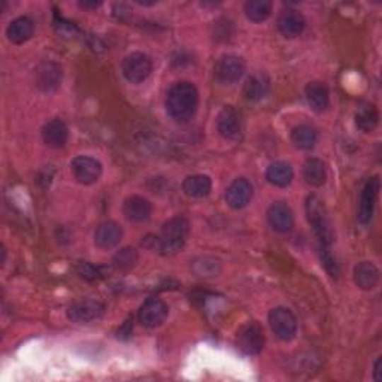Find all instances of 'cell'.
<instances>
[{
	"mask_svg": "<svg viewBox=\"0 0 382 382\" xmlns=\"http://www.w3.org/2000/svg\"><path fill=\"white\" fill-rule=\"evenodd\" d=\"M112 263L114 267L121 272L132 270L136 266V263H138V253L133 248H122L114 255Z\"/></svg>",
	"mask_w": 382,
	"mask_h": 382,
	"instance_id": "cell-31",
	"label": "cell"
},
{
	"mask_svg": "<svg viewBox=\"0 0 382 382\" xmlns=\"http://www.w3.org/2000/svg\"><path fill=\"white\" fill-rule=\"evenodd\" d=\"M62 83V67L57 63L45 62L36 69V86L42 91H54Z\"/></svg>",
	"mask_w": 382,
	"mask_h": 382,
	"instance_id": "cell-14",
	"label": "cell"
},
{
	"mask_svg": "<svg viewBox=\"0 0 382 382\" xmlns=\"http://www.w3.org/2000/svg\"><path fill=\"white\" fill-rule=\"evenodd\" d=\"M379 187H381L379 178L378 176H372V178L366 181L361 190L360 207H359V221L361 224H369L372 220L376 199L379 195Z\"/></svg>",
	"mask_w": 382,
	"mask_h": 382,
	"instance_id": "cell-10",
	"label": "cell"
},
{
	"mask_svg": "<svg viewBox=\"0 0 382 382\" xmlns=\"http://www.w3.org/2000/svg\"><path fill=\"white\" fill-rule=\"evenodd\" d=\"M306 21L296 9H286L278 17V30L285 37H297L305 30Z\"/></svg>",
	"mask_w": 382,
	"mask_h": 382,
	"instance_id": "cell-16",
	"label": "cell"
},
{
	"mask_svg": "<svg viewBox=\"0 0 382 382\" xmlns=\"http://www.w3.org/2000/svg\"><path fill=\"white\" fill-rule=\"evenodd\" d=\"M238 347L248 356H257L265 347V333L257 323H250L242 327L238 333Z\"/></svg>",
	"mask_w": 382,
	"mask_h": 382,
	"instance_id": "cell-8",
	"label": "cell"
},
{
	"mask_svg": "<svg viewBox=\"0 0 382 382\" xmlns=\"http://www.w3.org/2000/svg\"><path fill=\"white\" fill-rule=\"evenodd\" d=\"M212 188V181L208 175H191L183 183V191L193 199H202L209 195Z\"/></svg>",
	"mask_w": 382,
	"mask_h": 382,
	"instance_id": "cell-24",
	"label": "cell"
},
{
	"mask_svg": "<svg viewBox=\"0 0 382 382\" xmlns=\"http://www.w3.org/2000/svg\"><path fill=\"white\" fill-rule=\"evenodd\" d=\"M270 90V79L265 74H255L251 78L247 79L243 87V94L250 102H258L263 98H266V94Z\"/></svg>",
	"mask_w": 382,
	"mask_h": 382,
	"instance_id": "cell-22",
	"label": "cell"
},
{
	"mask_svg": "<svg viewBox=\"0 0 382 382\" xmlns=\"http://www.w3.org/2000/svg\"><path fill=\"white\" fill-rule=\"evenodd\" d=\"M169 308L168 305L163 302V300L157 297H149L142 303L139 308V323L148 329H156L160 324L165 323L168 318Z\"/></svg>",
	"mask_w": 382,
	"mask_h": 382,
	"instance_id": "cell-6",
	"label": "cell"
},
{
	"mask_svg": "<svg viewBox=\"0 0 382 382\" xmlns=\"http://www.w3.org/2000/svg\"><path fill=\"white\" fill-rule=\"evenodd\" d=\"M245 72V64L242 59L236 56H224L218 60L215 66L216 79L223 84H233L242 78Z\"/></svg>",
	"mask_w": 382,
	"mask_h": 382,
	"instance_id": "cell-11",
	"label": "cell"
},
{
	"mask_svg": "<svg viewBox=\"0 0 382 382\" xmlns=\"http://www.w3.org/2000/svg\"><path fill=\"white\" fill-rule=\"evenodd\" d=\"M267 221L274 230L279 231V233H286L294 226V216L290 207H286L282 202H278L269 208Z\"/></svg>",
	"mask_w": 382,
	"mask_h": 382,
	"instance_id": "cell-15",
	"label": "cell"
},
{
	"mask_svg": "<svg viewBox=\"0 0 382 382\" xmlns=\"http://www.w3.org/2000/svg\"><path fill=\"white\" fill-rule=\"evenodd\" d=\"M71 169H72L75 180L84 185L94 184L102 175L100 161L87 156L75 157L71 163Z\"/></svg>",
	"mask_w": 382,
	"mask_h": 382,
	"instance_id": "cell-9",
	"label": "cell"
},
{
	"mask_svg": "<svg viewBox=\"0 0 382 382\" xmlns=\"http://www.w3.org/2000/svg\"><path fill=\"white\" fill-rule=\"evenodd\" d=\"M306 215L321 243V251L329 250L333 242V231L329 223V218H327L324 203L318 196L312 195L306 199Z\"/></svg>",
	"mask_w": 382,
	"mask_h": 382,
	"instance_id": "cell-3",
	"label": "cell"
},
{
	"mask_svg": "<svg viewBox=\"0 0 382 382\" xmlns=\"http://www.w3.org/2000/svg\"><path fill=\"white\" fill-rule=\"evenodd\" d=\"M105 313V305L99 300H79L67 309V317L76 324H88L91 321L99 320Z\"/></svg>",
	"mask_w": 382,
	"mask_h": 382,
	"instance_id": "cell-7",
	"label": "cell"
},
{
	"mask_svg": "<svg viewBox=\"0 0 382 382\" xmlns=\"http://www.w3.org/2000/svg\"><path fill=\"white\" fill-rule=\"evenodd\" d=\"M35 24L29 17H18L6 29V36L12 44H24L33 35Z\"/></svg>",
	"mask_w": 382,
	"mask_h": 382,
	"instance_id": "cell-21",
	"label": "cell"
},
{
	"mask_svg": "<svg viewBox=\"0 0 382 382\" xmlns=\"http://www.w3.org/2000/svg\"><path fill=\"white\" fill-rule=\"evenodd\" d=\"M354 281L361 290H372L379 281V269L371 262H361L354 267Z\"/></svg>",
	"mask_w": 382,
	"mask_h": 382,
	"instance_id": "cell-20",
	"label": "cell"
},
{
	"mask_svg": "<svg viewBox=\"0 0 382 382\" xmlns=\"http://www.w3.org/2000/svg\"><path fill=\"white\" fill-rule=\"evenodd\" d=\"M153 207L146 199L141 196H132L126 199L125 207H122V212H125L129 221L133 223H144L149 216H151Z\"/></svg>",
	"mask_w": 382,
	"mask_h": 382,
	"instance_id": "cell-19",
	"label": "cell"
},
{
	"mask_svg": "<svg viewBox=\"0 0 382 382\" xmlns=\"http://www.w3.org/2000/svg\"><path fill=\"white\" fill-rule=\"evenodd\" d=\"M69 138V129L64 125V121L56 118L48 121L42 129V139L50 148H63Z\"/></svg>",
	"mask_w": 382,
	"mask_h": 382,
	"instance_id": "cell-17",
	"label": "cell"
},
{
	"mask_svg": "<svg viewBox=\"0 0 382 382\" xmlns=\"http://www.w3.org/2000/svg\"><path fill=\"white\" fill-rule=\"evenodd\" d=\"M122 75L133 84L144 83V81L153 72V62L146 54L133 52L122 60L121 66Z\"/></svg>",
	"mask_w": 382,
	"mask_h": 382,
	"instance_id": "cell-5",
	"label": "cell"
},
{
	"mask_svg": "<svg viewBox=\"0 0 382 382\" xmlns=\"http://www.w3.org/2000/svg\"><path fill=\"white\" fill-rule=\"evenodd\" d=\"M378 122H379V112L375 105L364 103L359 108V111L356 114V125L361 132L369 133L375 130Z\"/></svg>",
	"mask_w": 382,
	"mask_h": 382,
	"instance_id": "cell-26",
	"label": "cell"
},
{
	"mask_svg": "<svg viewBox=\"0 0 382 382\" xmlns=\"http://www.w3.org/2000/svg\"><path fill=\"white\" fill-rule=\"evenodd\" d=\"M102 4L100 2H81L79 6L84 8V9H96L98 6H100Z\"/></svg>",
	"mask_w": 382,
	"mask_h": 382,
	"instance_id": "cell-34",
	"label": "cell"
},
{
	"mask_svg": "<svg viewBox=\"0 0 382 382\" xmlns=\"http://www.w3.org/2000/svg\"><path fill=\"white\" fill-rule=\"evenodd\" d=\"M191 269L199 278H214L221 272V263L214 257H199L191 265Z\"/></svg>",
	"mask_w": 382,
	"mask_h": 382,
	"instance_id": "cell-28",
	"label": "cell"
},
{
	"mask_svg": "<svg viewBox=\"0 0 382 382\" xmlns=\"http://www.w3.org/2000/svg\"><path fill=\"white\" fill-rule=\"evenodd\" d=\"M253 197V185L248 180L238 178L231 183L226 191V200L230 208L242 209L247 207Z\"/></svg>",
	"mask_w": 382,
	"mask_h": 382,
	"instance_id": "cell-13",
	"label": "cell"
},
{
	"mask_svg": "<svg viewBox=\"0 0 382 382\" xmlns=\"http://www.w3.org/2000/svg\"><path fill=\"white\" fill-rule=\"evenodd\" d=\"M272 12V2L269 0H250L245 4V13L248 20L254 23H262L269 18Z\"/></svg>",
	"mask_w": 382,
	"mask_h": 382,
	"instance_id": "cell-30",
	"label": "cell"
},
{
	"mask_svg": "<svg viewBox=\"0 0 382 382\" xmlns=\"http://www.w3.org/2000/svg\"><path fill=\"white\" fill-rule=\"evenodd\" d=\"M293 169L285 161H275L266 170V180L275 187H286L293 181Z\"/></svg>",
	"mask_w": 382,
	"mask_h": 382,
	"instance_id": "cell-25",
	"label": "cell"
},
{
	"mask_svg": "<svg viewBox=\"0 0 382 382\" xmlns=\"http://www.w3.org/2000/svg\"><path fill=\"white\" fill-rule=\"evenodd\" d=\"M305 94H306V100L313 111L321 112L327 106H329L330 93L324 83H318V81H316V83H309L306 86Z\"/></svg>",
	"mask_w": 382,
	"mask_h": 382,
	"instance_id": "cell-23",
	"label": "cell"
},
{
	"mask_svg": "<svg viewBox=\"0 0 382 382\" xmlns=\"http://www.w3.org/2000/svg\"><path fill=\"white\" fill-rule=\"evenodd\" d=\"M303 178L312 187H321L327 178L324 163L318 158H309L303 166Z\"/></svg>",
	"mask_w": 382,
	"mask_h": 382,
	"instance_id": "cell-27",
	"label": "cell"
},
{
	"mask_svg": "<svg viewBox=\"0 0 382 382\" xmlns=\"http://www.w3.org/2000/svg\"><path fill=\"white\" fill-rule=\"evenodd\" d=\"M381 364H382V357H378V360L375 361V367H374V379L375 381H382V372H381Z\"/></svg>",
	"mask_w": 382,
	"mask_h": 382,
	"instance_id": "cell-33",
	"label": "cell"
},
{
	"mask_svg": "<svg viewBox=\"0 0 382 382\" xmlns=\"http://www.w3.org/2000/svg\"><path fill=\"white\" fill-rule=\"evenodd\" d=\"M269 324L274 335L278 339L284 340V342H289V340H291L297 333L296 317L293 316V312L290 309L282 306L270 311Z\"/></svg>",
	"mask_w": 382,
	"mask_h": 382,
	"instance_id": "cell-4",
	"label": "cell"
},
{
	"mask_svg": "<svg viewBox=\"0 0 382 382\" xmlns=\"http://www.w3.org/2000/svg\"><path fill=\"white\" fill-rule=\"evenodd\" d=\"M190 233V223L184 216L170 218L165 223L158 236V251L163 254H175L185 245Z\"/></svg>",
	"mask_w": 382,
	"mask_h": 382,
	"instance_id": "cell-2",
	"label": "cell"
},
{
	"mask_svg": "<svg viewBox=\"0 0 382 382\" xmlns=\"http://www.w3.org/2000/svg\"><path fill=\"white\" fill-rule=\"evenodd\" d=\"M199 103V93L196 87L191 83H176L173 84L166 96V109L169 115L180 121L185 122L193 118L196 114Z\"/></svg>",
	"mask_w": 382,
	"mask_h": 382,
	"instance_id": "cell-1",
	"label": "cell"
},
{
	"mask_svg": "<svg viewBox=\"0 0 382 382\" xmlns=\"http://www.w3.org/2000/svg\"><path fill=\"white\" fill-rule=\"evenodd\" d=\"M76 274L83 279L88 281V282L99 281V279H102L105 277L102 267L93 266L88 262H79L78 266H76Z\"/></svg>",
	"mask_w": 382,
	"mask_h": 382,
	"instance_id": "cell-32",
	"label": "cell"
},
{
	"mask_svg": "<svg viewBox=\"0 0 382 382\" xmlns=\"http://www.w3.org/2000/svg\"><path fill=\"white\" fill-rule=\"evenodd\" d=\"M216 129L224 139L236 141L239 139L242 126L241 117L233 106H226L216 118Z\"/></svg>",
	"mask_w": 382,
	"mask_h": 382,
	"instance_id": "cell-12",
	"label": "cell"
},
{
	"mask_svg": "<svg viewBox=\"0 0 382 382\" xmlns=\"http://www.w3.org/2000/svg\"><path fill=\"white\" fill-rule=\"evenodd\" d=\"M291 142L299 149H311L317 144V132L306 125L297 126L291 132Z\"/></svg>",
	"mask_w": 382,
	"mask_h": 382,
	"instance_id": "cell-29",
	"label": "cell"
},
{
	"mask_svg": "<svg viewBox=\"0 0 382 382\" xmlns=\"http://www.w3.org/2000/svg\"><path fill=\"white\" fill-rule=\"evenodd\" d=\"M121 238H122V228L120 224L114 221L102 223L98 228H96V233H94L96 245L103 250L117 247Z\"/></svg>",
	"mask_w": 382,
	"mask_h": 382,
	"instance_id": "cell-18",
	"label": "cell"
}]
</instances>
